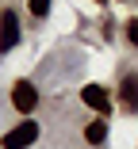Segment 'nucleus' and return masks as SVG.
<instances>
[{
	"mask_svg": "<svg viewBox=\"0 0 138 149\" xmlns=\"http://www.w3.org/2000/svg\"><path fill=\"white\" fill-rule=\"evenodd\" d=\"M39 130H42V126L27 118V123L12 126L4 138H0V149H27V145H35V141H39Z\"/></svg>",
	"mask_w": 138,
	"mask_h": 149,
	"instance_id": "1",
	"label": "nucleus"
},
{
	"mask_svg": "<svg viewBox=\"0 0 138 149\" xmlns=\"http://www.w3.org/2000/svg\"><path fill=\"white\" fill-rule=\"evenodd\" d=\"M12 107L23 111V115H31V111L39 107V92H35L31 80H15V84H12Z\"/></svg>",
	"mask_w": 138,
	"mask_h": 149,
	"instance_id": "2",
	"label": "nucleus"
},
{
	"mask_svg": "<svg viewBox=\"0 0 138 149\" xmlns=\"http://www.w3.org/2000/svg\"><path fill=\"white\" fill-rule=\"evenodd\" d=\"M81 100H85L92 111H100V115L111 111V92H107L104 84H85V88H81Z\"/></svg>",
	"mask_w": 138,
	"mask_h": 149,
	"instance_id": "3",
	"label": "nucleus"
},
{
	"mask_svg": "<svg viewBox=\"0 0 138 149\" xmlns=\"http://www.w3.org/2000/svg\"><path fill=\"white\" fill-rule=\"evenodd\" d=\"M15 42H19V19H15V12L8 8L4 15H0V54H8Z\"/></svg>",
	"mask_w": 138,
	"mask_h": 149,
	"instance_id": "4",
	"label": "nucleus"
},
{
	"mask_svg": "<svg viewBox=\"0 0 138 149\" xmlns=\"http://www.w3.org/2000/svg\"><path fill=\"white\" fill-rule=\"evenodd\" d=\"M119 100H123L127 111H138V77H134V73H127V77L119 80Z\"/></svg>",
	"mask_w": 138,
	"mask_h": 149,
	"instance_id": "5",
	"label": "nucleus"
},
{
	"mask_svg": "<svg viewBox=\"0 0 138 149\" xmlns=\"http://www.w3.org/2000/svg\"><path fill=\"white\" fill-rule=\"evenodd\" d=\"M104 138H107V123H104V115H100V118H92V123L85 126V141L88 145H100Z\"/></svg>",
	"mask_w": 138,
	"mask_h": 149,
	"instance_id": "6",
	"label": "nucleus"
},
{
	"mask_svg": "<svg viewBox=\"0 0 138 149\" xmlns=\"http://www.w3.org/2000/svg\"><path fill=\"white\" fill-rule=\"evenodd\" d=\"M123 35H127V42H130V46H138V19H127Z\"/></svg>",
	"mask_w": 138,
	"mask_h": 149,
	"instance_id": "7",
	"label": "nucleus"
},
{
	"mask_svg": "<svg viewBox=\"0 0 138 149\" xmlns=\"http://www.w3.org/2000/svg\"><path fill=\"white\" fill-rule=\"evenodd\" d=\"M46 12H50V0H31V15H39V19H42Z\"/></svg>",
	"mask_w": 138,
	"mask_h": 149,
	"instance_id": "8",
	"label": "nucleus"
},
{
	"mask_svg": "<svg viewBox=\"0 0 138 149\" xmlns=\"http://www.w3.org/2000/svg\"><path fill=\"white\" fill-rule=\"evenodd\" d=\"M96 4H107V0H96Z\"/></svg>",
	"mask_w": 138,
	"mask_h": 149,
	"instance_id": "9",
	"label": "nucleus"
}]
</instances>
